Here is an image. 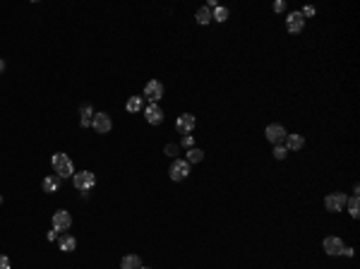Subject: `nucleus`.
<instances>
[{
	"label": "nucleus",
	"instance_id": "nucleus-32",
	"mask_svg": "<svg viewBox=\"0 0 360 269\" xmlns=\"http://www.w3.org/2000/svg\"><path fill=\"white\" fill-rule=\"evenodd\" d=\"M140 269H152V267H140Z\"/></svg>",
	"mask_w": 360,
	"mask_h": 269
},
{
	"label": "nucleus",
	"instance_id": "nucleus-14",
	"mask_svg": "<svg viewBox=\"0 0 360 269\" xmlns=\"http://www.w3.org/2000/svg\"><path fill=\"white\" fill-rule=\"evenodd\" d=\"M58 248H60L63 253H72V250H77V238L70 236V233H63V236L58 238Z\"/></svg>",
	"mask_w": 360,
	"mask_h": 269
},
{
	"label": "nucleus",
	"instance_id": "nucleus-24",
	"mask_svg": "<svg viewBox=\"0 0 360 269\" xmlns=\"http://www.w3.org/2000/svg\"><path fill=\"white\" fill-rule=\"evenodd\" d=\"M178 149H180L178 144H166V149H163V152H166L171 159H178Z\"/></svg>",
	"mask_w": 360,
	"mask_h": 269
},
{
	"label": "nucleus",
	"instance_id": "nucleus-26",
	"mask_svg": "<svg viewBox=\"0 0 360 269\" xmlns=\"http://www.w3.org/2000/svg\"><path fill=\"white\" fill-rule=\"evenodd\" d=\"M300 15L305 17V19H308V17H312V15H314V7H312V5H308V7H303V10H300Z\"/></svg>",
	"mask_w": 360,
	"mask_h": 269
},
{
	"label": "nucleus",
	"instance_id": "nucleus-20",
	"mask_svg": "<svg viewBox=\"0 0 360 269\" xmlns=\"http://www.w3.org/2000/svg\"><path fill=\"white\" fill-rule=\"evenodd\" d=\"M228 15H231V12H228V7H226V5H219V7H214V10H211V19H214V22H226V19H228Z\"/></svg>",
	"mask_w": 360,
	"mask_h": 269
},
{
	"label": "nucleus",
	"instance_id": "nucleus-12",
	"mask_svg": "<svg viewBox=\"0 0 360 269\" xmlns=\"http://www.w3.org/2000/svg\"><path fill=\"white\" fill-rule=\"evenodd\" d=\"M144 115H147V123H149V125H161V123H163V111H161L158 104H149V106L144 108Z\"/></svg>",
	"mask_w": 360,
	"mask_h": 269
},
{
	"label": "nucleus",
	"instance_id": "nucleus-6",
	"mask_svg": "<svg viewBox=\"0 0 360 269\" xmlns=\"http://www.w3.org/2000/svg\"><path fill=\"white\" fill-rule=\"evenodd\" d=\"M195 125H197V118H195L192 113H183V115L175 120V130H178L180 135H192Z\"/></svg>",
	"mask_w": 360,
	"mask_h": 269
},
{
	"label": "nucleus",
	"instance_id": "nucleus-21",
	"mask_svg": "<svg viewBox=\"0 0 360 269\" xmlns=\"http://www.w3.org/2000/svg\"><path fill=\"white\" fill-rule=\"evenodd\" d=\"M202 159H204V152H202V149H197V147L188 149V157H185V161H188V163H200Z\"/></svg>",
	"mask_w": 360,
	"mask_h": 269
},
{
	"label": "nucleus",
	"instance_id": "nucleus-31",
	"mask_svg": "<svg viewBox=\"0 0 360 269\" xmlns=\"http://www.w3.org/2000/svg\"><path fill=\"white\" fill-rule=\"evenodd\" d=\"M0 205H2V195H0Z\"/></svg>",
	"mask_w": 360,
	"mask_h": 269
},
{
	"label": "nucleus",
	"instance_id": "nucleus-5",
	"mask_svg": "<svg viewBox=\"0 0 360 269\" xmlns=\"http://www.w3.org/2000/svg\"><path fill=\"white\" fill-rule=\"evenodd\" d=\"M286 135H288V132H286V127L279 125V123H271V125H266V130H264V137L271 144H283Z\"/></svg>",
	"mask_w": 360,
	"mask_h": 269
},
{
	"label": "nucleus",
	"instance_id": "nucleus-7",
	"mask_svg": "<svg viewBox=\"0 0 360 269\" xmlns=\"http://www.w3.org/2000/svg\"><path fill=\"white\" fill-rule=\"evenodd\" d=\"M92 127H94L96 132H101V135H106V132H110V127H113V123H110V115L103 111L94 113V118H92Z\"/></svg>",
	"mask_w": 360,
	"mask_h": 269
},
{
	"label": "nucleus",
	"instance_id": "nucleus-19",
	"mask_svg": "<svg viewBox=\"0 0 360 269\" xmlns=\"http://www.w3.org/2000/svg\"><path fill=\"white\" fill-rule=\"evenodd\" d=\"M195 19H197V24H209V22H214V19H211V10H209V7H200V10H197V12H195Z\"/></svg>",
	"mask_w": 360,
	"mask_h": 269
},
{
	"label": "nucleus",
	"instance_id": "nucleus-16",
	"mask_svg": "<svg viewBox=\"0 0 360 269\" xmlns=\"http://www.w3.org/2000/svg\"><path fill=\"white\" fill-rule=\"evenodd\" d=\"M41 188H44V192H58L60 190V178L53 173V175H46L44 178V183H41Z\"/></svg>",
	"mask_w": 360,
	"mask_h": 269
},
{
	"label": "nucleus",
	"instance_id": "nucleus-29",
	"mask_svg": "<svg viewBox=\"0 0 360 269\" xmlns=\"http://www.w3.org/2000/svg\"><path fill=\"white\" fill-rule=\"evenodd\" d=\"M341 255H346V257H353V248H344V253Z\"/></svg>",
	"mask_w": 360,
	"mask_h": 269
},
{
	"label": "nucleus",
	"instance_id": "nucleus-15",
	"mask_svg": "<svg viewBox=\"0 0 360 269\" xmlns=\"http://www.w3.org/2000/svg\"><path fill=\"white\" fill-rule=\"evenodd\" d=\"M92 118H94V108L89 104H82V108H79V125L92 127Z\"/></svg>",
	"mask_w": 360,
	"mask_h": 269
},
{
	"label": "nucleus",
	"instance_id": "nucleus-3",
	"mask_svg": "<svg viewBox=\"0 0 360 269\" xmlns=\"http://www.w3.org/2000/svg\"><path fill=\"white\" fill-rule=\"evenodd\" d=\"M168 175H171V180H185L190 175V163L185 161V159H173L171 168H168Z\"/></svg>",
	"mask_w": 360,
	"mask_h": 269
},
{
	"label": "nucleus",
	"instance_id": "nucleus-22",
	"mask_svg": "<svg viewBox=\"0 0 360 269\" xmlns=\"http://www.w3.org/2000/svg\"><path fill=\"white\" fill-rule=\"evenodd\" d=\"M125 108H127V113H137L142 108V96H130L127 104H125Z\"/></svg>",
	"mask_w": 360,
	"mask_h": 269
},
{
	"label": "nucleus",
	"instance_id": "nucleus-30",
	"mask_svg": "<svg viewBox=\"0 0 360 269\" xmlns=\"http://www.w3.org/2000/svg\"><path fill=\"white\" fill-rule=\"evenodd\" d=\"M2 72H5V60L0 58V75H2Z\"/></svg>",
	"mask_w": 360,
	"mask_h": 269
},
{
	"label": "nucleus",
	"instance_id": "nucleus-11",
	"mask_svg": "<svg viewBox=\"0 0 360 269\" xmlns=\"http://www.w3.org/2000/svg\"><path fill=\"white\" fill-rule=\"evenodd\" d=\"M70 226H72V216H70V212L58 209V212L53 214V228H55V231H67Z\"/></svg>",
	"mask_w": 360,
	"mask_h": 269
},
{
	"label": "nucleus",
	"instance_id": "nucleus-9",
	"mask_svg": "<svg viewBox=\"0 0 360 269\" xmlns=\"http://www.w3.org/2000/svg\"><path fill=\"white\" fill-rule=\"evenodd\" d=\"M286 29L291 34H300L303 29H305V17L300 15V12H288V17H286Z\"/></svg>",
	"mask_w": 360,
	"mask_h": 269
},
{
	"label": "nucleus",
	"instance_id": "nucleus-27",
	"mask_svg": "<svg viewBox=\"0 0 360 269\" xmlns=\"http://www.w3.org/2000/svg\"><path fill=\"white\" fill-rule=\"evenodd\" d=\"M283 10H286V2L283 0H276L274 2V12H283Z\"/></svg>",
	"mask_w": 360,
	"mask_h": 269
},
{
	"label": "nucleus",
	"instance_id": "nucleus-17",
	"mask_svg": "<svg viewBox=\"0 0 360 269\" xmlns=\"http://www.w3.org/2000/svg\"><path fill=\"white\" fill-rule=\"evenodd\" d=\"M140 267H142L140 255H125L120 260V269H140Z\"/></svg>",
	"mask_w": 360,
	"mask_h": 269
},
{
	"label": "nucleus",
	"instance_id": "nucleus-4",
	"mask_svg": "<svg viewBox=\"0 0 360 269\" xmlns=\"http://www.w3.org/2000/svg\"><path fill=\"white\" fill-rule=\"evenodd\" d=\"M346 192H331L324 197V207H327V212H344L346 209Z\"/></svg>",
	"mask_w": 360,
	"mask_h": 269
},
{
	"label": "nucleus",
	"instance_id": "nucleus-13",
	"mask_svg": "<svg viewBox=\"0 0 360 269\" xmlns=\"http://www.w3.org/2000/svg\"><path fill=\"white\" fill-rule=\"evenodd\" d=\"M283 147L288 149V152H300L303 147H305V137L303 135H298V132H291V135H286V140H283Z\"/></svg>",
	"mask_w": 360,
	"mask_h": 269
},
{
	"label": "nucleus",
	"instance_id": "nucleus-25",
	"mask_svg": "<svg viewBox=\"0 0 360 269\" xmlns=\"http://www.w3.org/2000/svg\"><path fill=\"white\" fill-rule=\"evenodd\" d=\"M183 147H188V149H192V147H195V137H192V135H183Z\"/></svg>",
	"mask_w": 360,
	"mask_h": 269
},
{
	"label": "nucleus",
	"instance_id": "nucleus-18",
	"mask_svg": "<svg viewBox=\"0 0 360 269\" xmlns=\"http://www.w3.org/2000/svg\"><path fill=\"white\" fill-rule=\"evenodd\" d=\"M346 207H348V214H351L353 219H358V216H360V197H358V195L348 197V200H346Z\"/></svg>",
	"mask_w": 360,
	"mask_h": 269
},
{
	"label": "nucleus",
	"instance_id": "nucleus-8",
	"mask_svg": "<svg viewBox=\"0 0 360 269\" xmlns=\"http://www.w3.org/2000/svg\"><path fill=\"white\" fill-rule=\"evenodd\" d=\"M144 96H147L152 104H156L158 99L163 96V84H161L158 79H149V82L144 84Z\"/></svg>",
	"mask_w": 360,
	"mask_h": 269
},
{
	"label": "nucleus",
	"instance_id": "nucleus-2",
	"mask_svg": "<svg viewBox=\"0 0 360 269\" xmlns=\"http://www.w3.org/2000/svg\"><path fill=\"white\" fill-rule=\"evenodd\" d=\"M72 185H75V190H79L82 195H87V192L96 185V175L92 173V171H79V173L72 175Z\"/></svg>",
	"mask_w": 360,
	"mask_h": 269
},
{
	"label": "nucleus",
	"instance_id": "nucleus-23",
	"mask_svg": "<svg viewBox=\"0 0 360 269\" xmlns=\"http://www.w3.org/2000/svg\"><path fill=\"white\" fill-rule=\"evenodd\" d=\"M274 157L279 159V161H283V159L288 157V149H286L283 144H276V147H274Z\"/></svg>",
	"mask_w": 360,
	"mask_h": 269
},
{
	"label": "nucleus",
	"instance_id": "nucleus-10",
	"mask_svg": "<svg viewBox=\"0 0 360 269\" xmlns=\"http://www.w3.org/2000/svg\"><path fill=\"white\" fill-rule=\"evenodd\" d=\"M322 248H324V253L327 255H331V257H334V255H341L344 253V240H341V238H336V236H327L324 238V243H322Z\"/></svg>",
	"mask_w": 360,
	"mask_h": 269
},
{
	"label": "nucleus",
	"instance_id": "nucleus-28",
	"mask_svg": "<svg viewBox=\"0 0 360 269\" xmlns=\"http://www.w3.org/2000/svg\"><path fill=\"white\" fill-rule=\"evenodd\" d=\"M0 269H10V260L5 255H0Z\"/></svg>",
	"mask_w": 360,
	"mask_h": 269
},
{
	"label": "nucleus",
	"instance_id": "nucleus-1",
	"mask_svg": "<svg viewBox=\"0 0 360 269\" xmlns=\"http://www.w3.org/2000/svg\"><path fill=\"white\" fill-rule=\"evenodd\" d=\"M51 163H53V171H55V175H58L60 180H65V178H72V175H75V166H72L70 157H67V154H63V152L53 154Z\"/></svg>",
	"mask_w": 360,
	"mask_h": 269
}]
</instances>
